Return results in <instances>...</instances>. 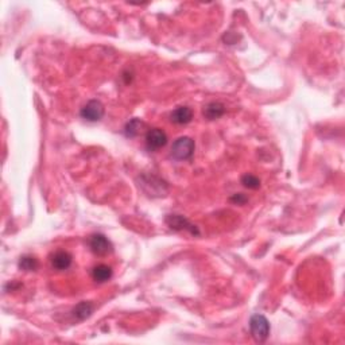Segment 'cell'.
<instances>
[{"mask_svg": "<svg viewBox=\"0 0 345 345\" xmlns=\"http://www.w3.org/2000/svg\"><path fill=\"white\" fill-rule=\"evenodd\" d=\"M171 122L175 124H188L193 119V111L189 107H178L171 112Z\"/></svg>", "mask_w": 345, "mask_h": 345, "instance_id": "obj_8", "label": "cell"}, {"mask_svg": "<svg viewBox=\"0 0 345 345\" xmlns=\"http://www.w3.org/2000/svg\"><path fill=\"white\" fill-rule=\"evenodd\" d=\"M95 310V306L90 302H81V304H78L75 309H73V317L78 321H84V319L89 318L90 314Z\"/></svg>", "mask_w": 345, "mask_h": 345, "instance_id": "obj_11", "label": "cell"}, {"mask_svg": "<svg viewBox=\"0 0 345 345\" xmlns=\"http://www.w3.org/2000/svg\"><path fill=\"white\" fill-rule=\"evenodd\" d=\"M104 105L100 101L90 100L81 108V118L88 122H99L104 116Z\"/></svg>", "mask_w": 345, "mask_h": 345, "instance_id": "obj_3", "label": "cell"}, {"mask_svg": "<svg viewBox=\"0 0 345 345\" xmlns=\"http://www.w3.org/2000/svg\"><path fill=\"white\" fill-rule=\"evenodd\" d=\"M166 224L170 226L171 229H174V231L186 229V231H189L190 234L198 235V231H197L196 225L190 224L189 220H186L185 217L181 215H169L166 217Z\"/></svg>", "mask_w": 345, "mask_h": 345, "instance_id": "obj_6", "label": "cell"}, {"mask_svg": "<svg viewBox=\"0 0 345 345\" xmlns=\"http://www.w3.org/2000/svg\"><path fill=\"white\" fill-rule=\"evenodd\" d=\"M167 143V135L164 130L160 128H151L146 134V146L151 151L162 149Z\"/></svg>", "mask_w": 345, "mask_h": 345, "instance_id": "obj_5", "label": "cell"}, {"mask_svg": "<svg viewBox=\"0 0 345 345\" xmlns=\"http://www.w3.org/2000/svg\"><path fill=\"white\" fill-rule=\"evenodd\" d=\"M241 183L248 189H258L260 188V179L252 174H244L241 177Z\"/></svg>", "mask_w": 345, "mask_h": 345, "instance_id": "obj_14", "label": "cell"}, {"mask_svg": "<svg viewBox=\"0 0 345 345\" xmlns=\"http://www.w3.org/2000/svg\"><path fill=\"white\" fill-rule=\"evenodd\" d=\"M92 278L99 283H104L112 278V268L107 264H97L92 270Z\"/></svg>", "mask_w": 345, "mask_h": 345, "instance_id": "obj_10", "label": "cell"}, {"mask_svg": "<svg viewBox=\"0 0 345 345\" xmlns=\"http://www.w3.org/2000/svg\"><path fill=\"white\" fill-rule=\"evenodd\" d=\"M143 126V123L139 119H132L127 123L126 127H124V134L127 137H135L139 135L141 132V128Z\"/></svg>", "mask_w": 345, "mask_h": 345, "instance_id": "obj_12", "label": "cell"}, {"mask_svg": "<svg viewBox=\"0 0 345 345\" xmlns=\"http://www.w3.org/2000/svg\"><path fill=\"white\" fill-rule=\"evenodd\" d=\"M202 113H204L205 119L216 120L219 119V118H221V116L225 113V107H224V104H221V103H216V101H213V103H209L208 105H205Z\"/></svg>", "mask_w": 345, "mask_h": 345, "instance_id": "obj_9", "label": "cell"}, {"mask_svg": "<svg viewBox=\"0 0 345 345\" xmlns=\"http://www.w3.org/2000/svg\"><path fill=\"white\" fill-rule=\"evenodd\" d=\"M50 263H52L53 268H56L58 271L67 270L72 264V255L66 251H58L52 256Z\"/></svg>", "mask_w": 345, "mask_h": 345, "instance_id": "obj_7", "label": "cell"}, {"mask_svg": "<svg viewBox=\"0 0 345 345\" xmlns=\"http://www.w3.org/2000/svg\"><path fill=\"white\" fill-rule=\"evenodd\" d=\"M231 201L238 205H244L245 202L248 201V198H247L244 194H235L234 197H231Z\"/></svg>", "mask_w": 345, "mask_h": 345, "instance_id": "obj_15", "label": "cell"}, {"mask_svg": "<svg viewBox=\"0 0 345 345\" xmlns=\"http://www.w3.org/2000/svg\"><path fill=\"white\" fill-rule=\"evenodd\" d=\"M38 266H39V263H38L37 258H34V256L30 255L22 256L20 260H19V268H20V270L35 271L38 268Z\"/></svg>", "mask_w": 345, "mask_h": 345, "instance_id": "obj_13", "label": "cell"}, {"mask_svg": "<svg viewBox=\"0 0 345 345\" xmlns=\"http://www.w3.org/2000/svg\"><path fill=\"white\" fill-rule=\"evenodd\" d=\"M249 329L255 341L263 342L270 336V324L267 318L262 314H255L249 319Z\"/></svg>", "mask_w": 345, "mask_h": 345, "instance_id": "obj_1", "label": "cell"}, {"mask_svg": "<svg viewBox=\"0 0 345 345\" xmlns=\"http://www.w3.org/2000/svg\"><path fill=\"white\" fill-rule=\"evenodd\" d=\"M89 248L95 255L99 256H104L108 255V254L112 252V243L105 238L104 235L101 234H96L92 235L89 239Z\"/></svg>", "mask_w": 345, "mask_h": 345, "instance_id": "obj_4", "label": "cell"}, {"mask_svg": "<svg viewBox=\"0 0 345 345\" xmlns=\"http://www.w3.org/2000/svg\"><path fill=\"white\" fill-rule=\"evenodd\" d=\"M194 152V141L188 136L178 137L177 141L173 143L171 147V155L175 159H189L192 158Z\"/></svg>", "mask_w": 345, "mask_h": 345, "instance_id": "obj_2", "label": "cell"}]
</instances>
